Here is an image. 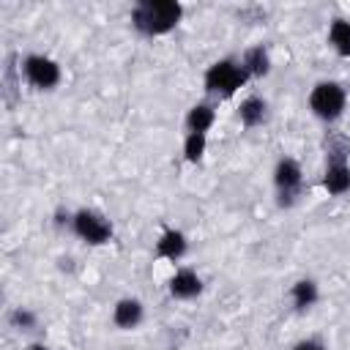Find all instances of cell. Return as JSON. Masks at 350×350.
Wrapping results in <instances>:
<instances>
[{
    "label": "cell",
    "mask_w": 350,
    "mask_h": 350,
    "mask_svg": "<svg viewBox=\"0 0 350 350\" xmlns=\"http://www.w3.org/2000/svg\"><path fill=\"white\" fill-rule=\"evenodd\" d=\"M323 189L334 197H342L350 191V161H347V148L345 150H331L323 172Z\"/></svg>",
    "instance_id": "7"
},
{
    "label": "cell",
    "mask_w": 350,
    "mask_h": 350,
    "mask_svg": "<svg viewBox=\"0 0 350 350\" xmlns=\"http://www.w3.org/2000/svg\"><path fill=\"white\" fill-rule=\"evenodd\" d=\"M25 350H49V345H44V342H30Z\"/></svg>",
    "instance_id": "19"
},
{
    "label": "cell",
    "mask_w": 350,
    "mask_h": 350,
    "mask_svg": "<svg viewBox=\"0 0 350 350\" xmlns=\"http://www.w3.org/2000/svg\"><path fill=\"white\" fill-rule=\"evenodd\" d=\"M273 189H276V202L282 208H293L301 197L304 189V167L293 156H282L273 164Z\"/></svg>",
    "instance_id": "4"
},
{
    "label": "cell",
    "mask_w": 350,
    "mask_h": 350,
    "mask_svg": "<svg viewBox=\"0 0 350 350\" xmlns=\"http://www.w3.org/2000/svg\"><path fill=\"white\" fill-rule=\"evenodd\" d=\"M189 254V238L183 230L178 227H164L156 238L153 246V257L156 260H167V262H180Z\"/></svg>",
    "instance_id": "8"
},
{
    "label": "cell",
    "mask_w": 350,
    "mask_h": 350,
    "mask_svg": "<svg viewBox=\"0 0 350 350\" xmlns=\"http://www.w3.org/2000/svg\"><path fill=\"white\" fill-rule=\"evenodd\" d=\"M145 320V304L134 295H126V298H118L115 306H112V325L118 331H134L139 328Z\"/></svg>",
    "instance_id": "9"
},
{
    "label": "cell",
    "mask_w": 350,
    "mask_h": 350,
    "mask_svg": "<svg viewBox=\"0 0 350 350\" xmlns=\"http://www.w3.org/2000/svg\"><path fill=\"white\" fill-rule=\"evenodd\" d=\"M238 120L243 129H257L268 120V101L257 93L246 96L241 104H238Z\"/></svg>",
    "instance_id": "13"
},
{
    "label": "cell",
    "mask_w": 350,
    "mask_h": 350,
    "mask_svg": "<svg viewBox=\"0 0 350 350\" xmlns=\"http://www.w3.org/2000/svg\"><path fill=\"white\" fill-rule=\"evenodd\" d=\"M8 325L14 331H19V334H30V331L38 328V314L33 309H27V306H16V309L8 312Z\"/></svg>",
    "instance_id": "17"
},
{
    "label": "cell",
    "mask_w": 350,
    "mask_h": 350,
    "mask_svg": "<svg viewBox=\"0 0 350 350\" xmlns=\"http://www.w3.org/2000/svg\"><path fill=\"white\" fill-rule=\"evenodd\" d=\"M183 19V5L178 0H139L131 8V27L145 38H159L172 33Z\"/></svg>",
    "instance_id": "1"
},
{
    "label": "cell",
    "mask_w": 350,
    "mask_h": 350,
    "mask_svg": "<svg viewBox=\"0 0 350 350\" xmlns=\"http://www.w3.org/2000/svg\"><path fill=\"white\" fill-rule=\"evenodd\" d=\"M290 301L295 306V312H309L317 301H320V284L309 276L298 279L293 287H290Z\"/></svg>",
    "instance_id": "14"
},
{
    "label": "cell",
    "mask_w": 350,
    "mask_h": 350,
    "mask_svg": "<svg viewBox=\"0 0 350 350\" xmlns=\"http://www.w3.org/2000/svg\"><path fill=\"white\" fill-rule=\"evenodd\" d=\"M309 109L323 123H336L347 109V90L334 79H320L309 90Z\"/></svg>",
    "instance_id": "3"
},
{
    "label": "cell",
    "mask_w": 350,
    "mask_h": 350,
    "mask_svg": "<svg viewBox=\"0 0 350 350\" xmlns=\"http://www.w3.org/2000/svg\"><path fill=\"white\" fill-rule=\"evenodd\" d=\"M202 276L194 271V268H178L172 276H170V282H167V293L175 298V301H191V298H197L200 293H202Z\"/></svg>",
    "instance_id": "10"
},
{
    "label": "cell",
    "mask_w": 350,
    "mask_h": 350,
    "mask_svg": "<svg viewBox=\"0 0 350 350\" xmlns=\"http://www.w3.org/2000/svg\"><path fill=\"white\" fill-rule=\"evenodd\" d=\"M328 44L339 57H350V19L336 16L328 25Z\"/></svg>",
    "instance_id": "15"
},
{
    "label": "cell",
    "mask_w": 350,
    "mask_h": 350,
    "mask_svg": "<svg viewBox=\"0 0 350 350\" xmlns=\"http://www.w3.org/2000/svg\"><path fill=\"white\" fill-rule=\"evenodd\" d=\"M213 123H216V104L208 101V98L191 104L189 112H186V118H183L186 134H208Z\"/></svg>",
    "instance_id": "11"
},
{
    "label": "cell",
    "mask_w": 350,
    "mask_h": 350,
    "mask_svg": "<svg viewBox=\"0 0 350 350\" xmlns=\"http://www.w3.org/2000/svg\"><path fill=\"white\" fill-rule=\"evenodd\" d=\"M243 71L249 74V79H262L271 74V55L262 44H254V46H246L243 55L238 57Z\"/></svg>",
    "instance_id": "12"
},
{
    "label": "cell",
    "mask_w": 350,
    "mask_h": 350,
    "mask_svg": "<svg viewBox=\"0 0 350 350\" xmlns=\"http://www.w3.org/2000/svg\"><path fill=\"white\" fill-rule=\"evenodd\" d=\"M22 77H25V82H27L33 90L49 93V90H55V88L60 85L63 71H60V63L52 60L49 55L33 52V55H25V57H22Z\"/></svg>",
    "instance_id": "6"
},
{
    "label": "cell",
    "mask_w": 350,
    "mask_h": 350,
    "mask_svg": "<svg viewBox=\"0 0 350 350\" xmlns=\"http://www.w3.org/2000/svg\"><path fill=\"white\" fill-rule=\"evenodd\" d=\"M71 232L79 241H85L88 246H104V243L112 241L115 227H112V221L101 211H96V208H79V211H74Z\"/></svg>",
    "instance_id": "5"
},
{
    "label": "cell",
    "mask_w": 350,
    "mask_h": 350,
    "mask_svg": "<svg viewBox=\"0 0 350 350\" xmlns=\"http://www.w3.org/2000/svg\"><path fill=\"white\" fill-rule=\"evenodd\" d=\"M205 150H208V134H186L183 137L180 153L189 164H200L205 159Z\"/></svg>",
    "instance_id": "16"
},
{
    "label": "cell",
    "mask_w": 350,
    "mask_h": 350,
    "mask_svg": "<svg viewBox=\"0 0 350 350\" xmlns=\"http://www.w3.org/2000/svg\"><path fill=\"white\" fill-rule=\"evenodd\" d=\"M246 82H249V74L235 57H219L202 74V88L213 98H232Z\"/></svg>",
    "instance_id": "2"
},
{
    "label": "cell",
    "mask_w": 350,
    "mask_h": 350,
    "mask_svg": "<svg viewBox=\"0 0 350 350\" xmlns=\"http://www.w3.org/2000/svg\"><path fill=\"white\" fill-rule=\"evenodd\" d=\"M293 350H328V347L323 342H317V339H301V342L293 345Z\"/></svg>",
    "instance_id": "18"
}]
</instances>
